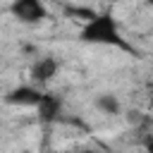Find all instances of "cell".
<instances>
[{
  "instance_id": "6da1fadb",
  "label": "cell",
  "mask_w": 153,
  "mask_h": 153,
  "mask_svg": "<svg viewBox=\"0 0 153 153\" xmlns=\"http://www.w3.org/2000/svg\"><path fill=\"white\" fill-rule=\"evenodd\" d=\"M79 41L88 45H115L122 50H131V45L122 38L120 24L112 12H96V17L84 22L79 29Z\"/></svg>"
},
{
  "instance_id": "7a4b0ae2",
  "label": "cell",
  "mask_w": 153,
  "mask_h": 153,
  "mask_svg": "<svg viewBox=\"0 0 153 153\" xmlns=\"http://www.w3.org/2000/svg\"><path fill=\"white\" fill-rule=\"evenodd\" d=\"M10 14L19 24L33 26V24H41L48 19V7L43 5V0H12Z\"/></svg>"
},
{
  "instance_id": "3957f363",
  "label": "cell",
  "mask_w": 153,
  "mask_h": 153,
  "mask_svg": "<svg viewBox=\"0 0 153 153\" xmlns=\"http://www.w3.org/2000/svg\"><path fill=\"white\" fill-rule=\"evenodd\" d=\"M41 96H43V91L36 84H22V86H14L5 93V103L14 105V108H36Z\"/></svg>"
},
{
  "instance_id": "277c9868",
  "label": "cell",
  "mask_w": 153,
  "mask_h": 153,
  "mask_svg": "<svg viewBox=\"0 0 153 153\" xmlns=\"http://www.w3.org/2000/svg\"><path fill=\"white\" fill-rule=\"evenodd\" d=\"M57 72H60V62H57L53 55H43V57H36V60H33V65H31V69H29V79H31V84L43 86V84H48L53 76H57Z\"/></svg>"
},
{
  "instance_id": "5b68a950",
  "label": "cell",
  "mask_w": 153,
  "mask_h": 153,
  "mask_svg": "<svg viewBox=\"0 0 153 153\" xmlns=\"http://www.w3.org/2000/svg\"><path fill=\"white\" fill-rule=\"evenodd\" d=\"M36 112H38V120L43 124L57 122L60 115H62V98L57 93H53V91H43V96H41V100L36 105Z\"/></svg>"
},
{
  "instance_id": "8992f818",
  "label": "cell",
  "mask_w": 153,
  "mask_h": 153,
  "mask_svg": "<svg viewBox=\"0 0 153 153\" xmlns=\"http://www.w3.org/2000/svg\"><path fill=\"white\" fill-rule=\"evenodd\" d=\"M96 108H98L103 115H110V117H115V115L122 112V103H120V98H117L115 93H100V96L96 98Z\"/></svg>"
},
{
  "instance_id": "52a82bcc",
  "label": "cell",
  "mask_w": 153,
  "mask_h": 153,
  "mask_svg": "<svg viewBox=\"0 0 153 153\" xmlns=\"http://www.w3.org/2000/svg\"><path fill=\"white\" fill-rule=\"evenodd\" d=\"M65 14H67V17H76V19L88 22L91 17H96V10H86V7H67Z\"/></svg>"
},
{
  "instance_id": "ba28073f",
  "label": "cell",
  "mask_w": 153,
  "mask_h": 153,
  "mask_svg": "<svg viewBox=\"0 0 153 153\" xmlns=\"http://www.w3.org/2000/svg\"><path fill=\"white\" fill-rule=\"evenodd\" d=\"M127 120H129L131 124H139V122L143 120V115H141L139 110H129V112H127Z\"/></svg>"
},
{
  "instance_id": "9c48e42d",
  "label": "cell",
  "mask_w": 153,
  "mask_h": 153,
  "mask_svg": "<svg viewBox=\"0 0 153 153\" xmlns=\"http://www.w3.org/2000/svg\"><path fill=\"white\" fill-rule=\"evenodd\" d=\"M143 148H146V151H151V153H153V136H148V139H146V141H143Z\"/></svg>"
},
{
  "instance_id": "30bf717a",
  "label": "cell",
  "mask_w": 153,
  "mask_h": 153,
  "mask_svg": "<svg viewBox=\"0 0 153 153\" xmlns=\"http://www.w3.org/2000/svg\"><path fill=\"white\" fill-rule=\"evenodd\" d=\"M148 108H151V112H153V91L148 93Z\"/></svg>"
}]
</instances>
